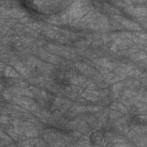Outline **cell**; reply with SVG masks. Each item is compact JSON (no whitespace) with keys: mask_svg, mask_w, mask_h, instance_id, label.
<instances>
[{"mask_svg":"<svg viewBox=\"0 0 147 147\" xmlns=\"http://www.w3.org/2000/svg\"><path fill=\"white\" fill-rule=\"evenodd\" d=\"M90 141L92 143H102L103 141V137L102 133L100 131H95L91 133L89 137Z\"/></svg>","mask_w":147,"mask_h":147,"instance_id":"6da1fadb","label":"cell"}]
</instances>
